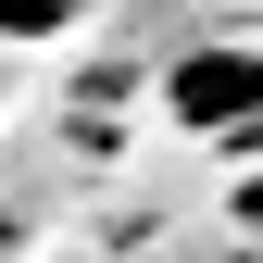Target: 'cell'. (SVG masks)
I'll list each match as a JSON object with an SVG mask.
<instances>
[{"label":"cell","instance_id":"1","mask_svg":"<svg viewBox=\"0 0 263 263\" xmlns=\"http://www.w3.org/2000/svg\"><path fill=\"white\" fill-rule=\"evenodd\" d=\"M163 113H176L188 138H213V151H251V138H263V50H251V38H201V50H176Z\"/></svg>","mask_w":263,"mask_h":263}]
</instances>
